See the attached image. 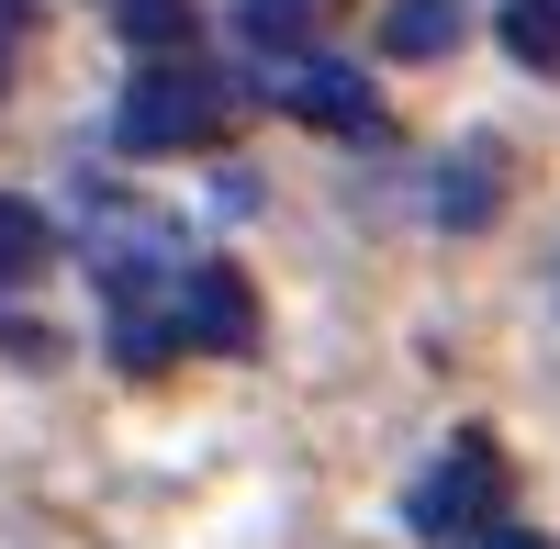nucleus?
<instances>
[{
	"label": "nucleus",
	"mask_w": 560,
	"mask_h": 549,
	"mask_svg": "<svg viewBox=\"0 0 560 549\" xmlns=\"http://www.w3.org/2000/svg\"><path fill=\"white\" fill-rule=\"evenodd\" d=\"M213 124H224V79H213V68H191V57H158L147 79L124 90V113H113V135H124L135 157L213 147Z\"/></svg>",
	"instance_id": "1"
},
{
	"label": "nucleus",
	"mask_w": 560,
	"mask_h": 549,
	"mask_svg": "<svg viewBox=\"0 0 560 549\" xmlns=\"http://www.w3.org/2000/svg\"><path fill=\"white\" fill-rule=\"evenodd\" d=\"M504 527V448L493 437H448V460L415 482V538L427 549H482Z\"/></svg>",
	"instance_id": "2"
},
{
	"label": "nucleus",
	"mask_w": 560,
	"mask_h": 549,
	"mask_svg": "<svg viewBox=\"0 0 560 549\" xmlns=\"http://www.w3.org/2000/svg\"><path fill=\"white\" fill-rule=\"evenodd\" d=\"M168 326L179 348H202V359H247L258 348V292H247V269H179L168 281Z\"/></svg>",
	"instance_id": "3"
},
{
	"label": "nucleus",
	"mask_w": 560,
	"mask_h": 549,
	"mask_svg": "<svg viewBox=\"0 0 560 549\" xmlns=\"http://www.w3.org/2000/svg\"><path fill=\"white\" fill-rule=\"evenodd\" d=\"M258 102L303 113V124H325V135H370V124H382V102L359 90V68H325V57H269V90H258Z\"/></svg>",
	"instance_id": "4"
},
{
	"label": "nucleus",
	"mask_w": 560,
	"mask_h": 549,
	"mask_svg": "<svg viewBox=\"0 0 560 549\" xmlns=\"http://www.w3.org/2000/svg\"><path fill=\"white\" fill-rule=\"evenodd\" d=\"M90 269H102V292H113V303H135L147 281H179V247L147 236V224H113V236L90 247Z\"/></svg>",
	"instance_id": "5"
},
{
	"label": "nucleus",
	"mask_w": 560,
	"mask_h": 549,
	"mask_svg": "<svg viewBox=\"0 0 560 549\" xmlns=\"http://www.w3.org/2000/svg\"><path fill=\"white\" fill-rule=\"evenodd\" d=\"M459 34H471V12H459V0H393V12H382V45H393L404 68H427V57H448Z\"/></svg>",
	"instance_id": "6"
},
{
	"label": "nucleus",
	"mask_w": 560,
	"mask_h": 549,
	"mask_svg": "<svg viewBox=\"0 0 560 549\" xmlns=\"http://www.w3.org/2000/svg\"><path fill=\"white\" fill-rule=\"evenodd\" d=\"M325 12H337V0H236V34L258 45V57H303V45L325 34Z\"/></svg>",
	"instance_id": "7"
},
{
	"label": "nucleus",
	"mask_w": 560,
	"mask_h": 549,
	"mask_svg": "<svg viewBox=\"0 0 560 549\" xmlns=\"http://www.w3.org/2000/svg\"><path fill=\"white\" fill-rule=\"evenodd\" d=\"M113 34L135 45V57H191L202 12H191V0H113Z\"/></svg>",
	"instance_id": "8"
},
{
	"label": "nucleus",
	"mask_w": 560,
	"mask_h": 549,
	"mask_svg": "<svg viewBox=\"0 0 560 549\" xmlns=\"http://www.w3.org/2000/svg\"><path fill=\"white\" fill-rule=\"evenodd\" d=\"M438 224H459V236H471V224H493V147H471V157L438 179Z\"/></svg>",
	"instance_id": "9"
},
{
	"label": "nucleus",
	"mask_w": 560,
	"mask_h": 549,
	"mask_svg": "<svg viewBox=\"0 0 560 549\" xmlns=\"http://www.w3.org/2000/svg\"><path fill=\"white\" fill-rule=\"evenodd\" d=\"M504 45L516 68H560V0H504Z\"/></svg>",
	"instance_id": "10"
},
{
	"label": "nucleus",
	"mask_w": 560,
	"mask_h": 549,
	"mask_svg": "<svg viewBox=\"0 0 560 549\" xmlns=\"http://www.w3.org/2000/svg\"><path fill=\"white\" fill-rule=\"evenodd\" d=\"M45 258V213L34 202H0V269H34Z\"/></svg>",
	"instance_id": "11"
},
{
	"label": "nucleus",
	"mask_w": 560,
	"mask_h": 549,
	"mask_svg": "<svg viewBox=\"0 0 560 549\" xmlns=\"http://www.w3.org/2000/svg\"><path fill=\"white\" fill-rule=\"evenodd\" d=\"M113 348L135 359V371H158V359L179 348V326H147V314H124V326H113Z\"/></svg>",
	"instance_id": "12"
},
{
	"label": "nucleus",
	"mask_w": 560,
	"mask_h": 549,
	"mask_svg": "<svg viewBox=\"0 0 560 549\" xmlns=\"http://www.w3.org/2000/svg\"><path fill=\"white\" fill-rule=\"evenodd\" d=\"M482 549H549V538H527V527H493V538H482Z\"/></svg>",
	"instance_id": "13"
}]
</instances>
